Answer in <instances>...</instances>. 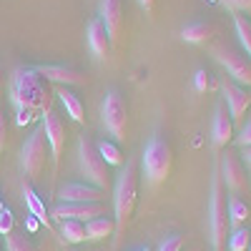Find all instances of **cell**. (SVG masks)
<instances>
[{
    "label": "cell",
    "mask_w": 251,
    "mask_h": 251,
    "mask_svg": "<svg viewBox=\"0 0 251 251\" xmlns=\"http://www.w3.org/2000/svg\"><path fill=\"white\" fill-rule=\"evenodd\" d=\"M211 55L234 83H239V86H244V88H251V60L239 46L216 43L211 48Z\"/></svg>",
    "instance_id": "8992f818"
},
{
    "label": "cell",
    "mask_w": 251,
    "mask_h": 251,
    "mask_svg": "<svg viewBox=\"0 0 251 251\" xmlns=\"http://www.w3.org/2000/svg\"><path fill=\"white\" fill-rule=\"evenodd\" d=\"M86 40H88V48L98 60H106L111 55V38L106 33V25L100 23V18H91L88 20V28H86Z\"/></svg>",
    "instance_id": "e0dca14e"
},
{
    "label": "cell",
    "mask_w": 251,
    "mask_h": 251,
    "mask_svg": "<svg viewBox=\"0 0 251 251\" xmlns=\"http://www.w3.org/2000/svg\"><path fill=\"white\" fill-rule=\"evenodd\" d=\"M23 201H25V206H28L30 216H35L38 224H43L46 228H50V216H48V211H46V203H43V199L38 196V191L33 188V183H30L28 178L23 181Z\"/></svg>",
    "instance_id": "ac0fdd59"
},
{
    "label": "cell",
    "mask_w": 251,
    "mask_h": 251,
    "mask_svg": "<svg viewBox=\"0 0 251 251\" xmlns=\"http://www.w3.org/2000/svg\"><path fill=\"white\" fill-rule=\"evenodd\" d=\"M106 214H108L106 201H91V203H63V201H58L50 208V216L58 219V221L73 219V221H83V224H88L98 216H106Z\"/></svg>",
    "instance_id": "8fae6325"
},
{
    "label": "cell",
    "mask_w": 251,
    "mask_h": 251,
    "mask_svg": "<svg viewBox=\"0 0 251 251\" xmlns=\"http://www.w3.org/2000/svg\"><path fill=\"white\" fill-rule=\"evenodd\" d=\"M234 28H236V38H239V48L251 60V18L246 13H234Z\"/></svg>",
    "instance_id": "cb8c5ba5"
},
{
    "label": "cell",
    "mask_w": 251,
    "mask_h": 251,
    "mask_svg": "<svg viewBox=\"0 0 251 251\" xmlns=\"http://www.w3.org/2000/svg\"><path fill=\"white\" fill-rule=\"evenodd\" d=\"M241 156L246 158V163L251 166V146H246V149H241Z\"/></svg>",
    "instance_id": "e575fe53"
},
{
    "label": "cell",
    "mask_w": 251,
    "mask_h": 251,
    "mask_svg": "<svg viewBox=\"0 0 251 251\" xmlns=\"http://www.w3.org/2000/svg\"><path fill=\"white\" fill-rule=\"evenodd\" d=\"M231 234L228 226V196L219 174V161L211 171V191H208V239L214 251H226V241Z\"/></svg>",
    "instance_id": "3957f363"
},
{
    "label": "cell",
    "mask_w": 251,
    "mask_h": 251,
    "mask_svg": "<svg viewBox=\"0 0 251 251\" xmlns=\"http://www.w3.org/2000/svg\"><path fill=\"white\" fill-rule=\"evenodd\" d=\"M96 149H98L100 158L106 161L108 166H123V163H126V158H123L121 149H118V146H116L113 141H98V143H96Z\"/></svg>",
    "instance_id": "d4e9b609"
},
{
    "label": "cell",
    "mask_w": 251,
    "mask_h": 251,
    "mask_svg": "<svg viewBox=\"0 0 251 251\" xmlns=\"http://www.w3.org/2000/svg\"><path fill=\"white\" fill-rule=\"evenodd\" d=\"M113 234H116V221L108 214L86 224V241H100V239H108Z\"/></svg>",
    "instance_id": "ffe728a7"
},
{
    "label": "cell",
    "mask_w": 251,
    "mask_h": 251,
    "mask_svg": "<svg viewBox=\"0 0 251 251\" xmlns=\"http://www.w3.org/2000/svg\"><path fill=\"white\" fill-rule=\"evenodd\" d=\"M5 251H35V246L18 231H8L5 234Z\"/></svg>",
    "instance_id": "4316f807"
},
{
    "label": "cell",
    "mask_w": 251,
    "mask_h": 251,
    "mask_svg": "<svg viewBox=\"0 0 251 251\" xmlns=\"http://www.w3.org/2000/svg\"><path fill=\"white\" fill-rule=\"evenodd\" d=\"M226 246H228V251H246L249 246H251V231L246 226H239V228H234L231 234H228V241H226Z\"/></svg>",
    "instance_id": "484cf974"
},
{
    "label": "cell",
    "mask_w": 251,
    "mask_h": 251,
    "mask_svg": "<svg viewBox=\"0 0 251 251\" xmlns=\"http://www.w3.org/2000/svg\"><path fill=\"white\" fill-rule=\"evenodd\" d=\"M249 251H251V246H249Z\"/></svg>",
    "instance_id": "ab89813d"
},
{
    "label": "cell",
    "mask_w": 251,
    "mask_h": 251,
    "mask_svg": "<svg viewBox=\"0 0 251 251\" xmlns=\"http://www.w3.org/2000/svg\"><path fill=\"white\" fill-rule=\"evenodd\" d=\"M138 5L146 10V15H153V10H156V0H138Z\"/></svg>",
    "instance_id": "836d02e7"
},
{
    "label": "cell",
    "mask_w": 251,
    "mask_h": 251,
    "mask_svg": "<svg viewBox=\"0 0 251 251\" xmlns=\"http://www.w3.org/2000/svg\"><path fill=\"white\" fill-rule=\"evenodd\" d=\"M0 251H3V246H0Z\"/></svg>",
    "instance_id": "f35d334b"
},
{
    "label": "cell",
    "mask_w": 251,
    "mask_h": 251,
    "mask_svg": "<svg viewBox=\"0 0 251 251\" xmlns=\"http://www.w3.org/2000/svg\"><path fill=\"white\" fill-rule=\"evenodd\" d=\"M0 86H3V71H0Z\"/></svg>",
    "instance_id": "8d00e7d4"
},
{
    "label": "cell",
    "mask_w": 251,
    "mask_h": 251,
    "mask_svg": "<svg viewBox=\"0 0 251 251\" xmlns=\"http://www.w3.org/2000/svg\"><path fill=\"white\" fill-rule=\"evenodd\" d=\"M0 211H5V203H3V199H0Z\"/></svg>",
    "instance_id": "d590c367"
},
{
    "label": "cell",
    "mask_w": 251,
    "mask_h": 251,
    "mask_svg": "<svg viewBox=\"0 0 251 251\" xmlns=\"http://www.w3.org/2000/svg\"><path fill=\"white\" fill-rule=\"evenodd\" d=\"M234 141H236V146H241V149L251 146V118L241 126V131H239V136H234Z\"/></svg>",
    "instance_id": "f546056e"
},
{
    "label": "cell",
    "mask_w": 251,
    "mask_h": 251,
    "mask_svg": "<svg viewBox=\"0 0 251 251\" xmlns=\"http://www.w3.org/2000/svg\"><path fill=\"white\" fill-rule=\"evenodd\" d=\"M10 226H13V214L5 208V211H0V231L5 228V234H8V231H10Z\"/></svg>",
    "instance_id": "1f68e13d"
},
{
    "label": "cell",
    "mask_w": 251,
    "mask_h": 251,
    "mask_svg": "<svg viewBox=\"0 0 251 251\" xmlns=\"http://www.w3.org/2000/svg\"><path fill=\"white\" fill-rule=\"evenodd\" d=\"M98 18L106 25L111 46L118 43L123 33V0H98Z\"/></svg>",
    "instance_id": "9a60e30c"
},
{
    "label": "cell",
    "mask_w": 251,
    "mask_h": 251,
    "mask_svg": "<svg viewBox=\"0 0 251 251\" xmlns=\"http://www.w3.org/2000/svg\"><path fill=\"white\" fill-rule=\"evenodd\" d=\"M48 138H46V128L43 123H38V128L28 136V141L20 149V169H23L28 181H35L40 176V171L46 169V156H48Z\"/></svg>",
    "instance_id": "ba28073f"
},
{
    "label": "cell",
    "mask_w": 251,
    "mask_h": 251,
    "mask_svg": "<svg viewBox=\"0 0 251 251\" xmlns=\"http://www.w3.org/2000/svg\"><path fill=\"white\" fill-rule=\"evenodd\" d=\"M214 33H216V28H214L211 20H194V23H188L181 30V38L186 40V43L201 46V43H208V40L214 38Z\"/></svg>",
    "instance_id": "d6986e66"
},
{
    "label": "cell",
    "mask_w": 251,
    "mask_h": 251,
    "mask_svg": "<svg viewBox=\"0 0 251 251\" xmlns=\"http://www.w3.org/2000/svg\"><path fill=\"white\" fill-rule=\"evenodd\" d=\"M249 216H251L249 203L241 196H234V194L228 196V226H231V231L239 228V226H244L249 221Z\"/></svg>",
    "instance_id": "603a6c76"
},
{
    "label": "cell",
    "mask_w": 251,
    "mask_h": 251,
    "mask_svg": "<svg viewBox=\"0 0 251 251\" xmlns=\"http://www.w3.org/2000/svg\"><path fill=\"white\" fill-rule=\"evenodd\" d=\"M53 91L48 80L40 75L33 66H18L10 75V103L15 108V123L25 126L35 116L43 118V113L50 111Z\"/></svg>",
    "instance_id": "6da1fadb"
},
{
    "label": "cell",
    "mask_w": 251,
    "mask_h": 251,
    "mask_svg": "<svg viewBox=\"0 0 251 251\" xmlns=\"http://www.w3.org/2000/svg\"><path fill=\"white\" fill-rule=\"evenodd\" d=\"M55 96H58V100H60V106L66 108V113L75 121V123H86V111H83V103H80V98L73 93V91H68V88H58L55 91Z\"/></svg>",
    "instance_id": "44dd1931"
},
{
    "label": "cell",
    "mask_w": 251,
    "mask_h": 251,
    "mask_svg": "<svg viewBox=\"0 0 251 251\" xmlns=\"http://www.w3.org/2000/svg\"><path fill=\"white\" fill-rule=\"evenodd\" d=\"M138 161L128 158L121 171L116 176L113 183V221H116V236H123L126 228L131 224V216L136 211V203H138Z\"/></svg>",
    "instance_id": "7a4b0ae2"
},
{
    "label": "cell",
    "mask_w": 251,
    "mask_h": 251,
    "mask_svg": "<svg viewBox=\"0 0 251 251\" xmlns=\"http://www.w3.org/2000/svg\"><path fill=\"white\" fill-rule=\"evenodd\" d=\"M183 249V236L181 234H169L158 241V249L156 251H181Z\"/></svg>",
    "instance_id": "83f0119b"
},
{
    "label": "cell",
    "mask_w": 251,
    "mask_h": 251,
    "mask_svg": "<svg viewBox=\"0 0 251 251\" xmlns=\"http://www.w3.org/2000/svg\"><path fill=\"white\" fill-rule=\"evenodd\" d=\"M194 83H196V91H199V93H203V91L211 88V78H208V73H206L203 68H199V71H196Z\"/></svg>",
    "instance_id": "4dcf8cb0"
},
{
    "label": "cell",
    "mask_w": 251,
    "mask_h": 251,
    "mask_svg": "<svg viewBox=\"0 0 251 251\" xmlns=\"http://www.w3.org/2000/svg\"><path fill=\"white\" fill-rule=\"evenodd\" d=\"M55 199L63 203H91V201H103L106 199V191L86 183V181H73V183L60 186Z\"/></svg>",
    "instance_id": "5bb4252c"
},
{
    "label": "cell",
    "mask_w": 251,
    "mask_h": 251,
    "mask_svg": "<svg viewBox=\"0 0 251 251\" xmlns=\"http://www.w3.org/2000/svg\"><path fill=\"white\" fill-rule=\"evenodd\" d=\"M40 123H43L46 128V138H48V149H50V161H53V169H58L60 163V153H63V146H66V121H63L53 108L48 113H43V118H40Z\"/></svg>",
    "instance_id": "7c38bea8"
},
{
    "label": "cell",
    "mask_w": 251,
    "mask_h": 251,
    "mask_svg": "<svg viewBox=\"0 0 251 251\" xmlns=\"http://www.w3.org/2000/svg\"><path fill=\"white\" fill-rule=\"evenodd\" d=\"M141 251H151V249H149V246H146V249H141Z\"/></svg>",
    "instance_id": "74e56055"
},
{
    "label": "cell",
    "mask_w": 251,
    "mask_h": 251,
    "mask_svg": "<svg viewBox=\"0 0 251 251\" xmlns=\"http://www.w3.org/2000/svg\"><path fill=\"white\" fill-rule=\"evenodd\" d=\"M100 121L106 133L113 138V143L126 141V128H128V106L126 98L121 96V91L111 88L100 103Z\"/></svg>",
    "instance_id": "52a82bcc"
},
{
    "label": "cell",
    "mask_w": 251,
    "mask_h": 251,
    "mask_svg": "<svg viewBox=\"0 0 251 251\" xmlns=\"http://www.w3.org/2000/svg\"><path fill=\"white\" fill-rule=\"evenodd\" d=\"M48 83H58V86H83L86 83V73L71 68V66H55V63H46V66H33Z\"/></svg>",
    "instance_id": "2e32d148"
},
{
    "label": "cell",
    "mask_w": 251,
    "mask_h": 251,
    "mask_svg": "<svg viewBox=\"0 0 251 251\" xmlns=\"http://www.w3.org/2000/svg\"><path fill=\"white\" fill-rule=\"evenodd\" d=\"M219 3L231 13H251V0H219Z\"/></svg>",
    "instance_id": "f1b7e54d"
},
{
    "label": "cell",
    "mask_w": 251,
    "mask_h": 251,
    "mask_svg": "<svg viewBox=\"0 0 251 251\" xmlns=\"http://www.w3.org/2000/svg\"><path fill=\"white\" fill-rule=\"evenodd\" d=\"M5 133H8V123H5L3 111H0V156H3V149H5Z\"/></svg>",
    "instance_id": "d6a6232c"
},
{
    "label": "cell",
    "mask_w": 251,
    "mask_h": 251,
    "mask_svg": "<svg viewBox=\"0 0 251 251\" xmlns=\"http://www.w3.org/2000/svg\"><path fill=\"white\" fill-rule=\"evenodd\" d=\"M219 174H221L224 188H228L234 196H244L249 191V176H246V169H244L239 153L224 149L219 153Z\"/></svg>",
    "instance_id": "9c48e42d"
},
{
    "label": "cell",
    "mask_w": 251,
    "mask_h": 251,
    "mask_svg": "<svg viewBox=\"0 0 251 251\" xmlns=\"http://www.w3.org/2000/svg\"><path fill=\"white\" fill-rule=\"evenodd\" d=\"M234 141V121L228 116L226 103L219 100L216 108H214V121H211V143H214V151H224L228 143Z\"/></svg>",
    "instance_id": "4fadbf2b"
},
{
    "label": "cell",
    "mask_w": 251,
    "mask_h": 251,
    "mask_svg": "<svg viewBox=\"0 0 251 251\" xmlns=\"http://www.w3.org/2000/svg\"><path fill=\"white\" fill-rule=\"evenodd\" d=\"M219 88H221V100L226 103V108H228V116H231V121H241L244 113L251 108V88H244L239 86V83H234L228 75L221 78L219 83Z\"/></svg>",
    "instance_id": "30bf717a"
},
{
    "label": "cell",
    "mask_w": 251,
    "mask_h": 251,
    "mask_svg": "<svg viewBox=\"0 0 251 251\" xmlns=\"http://www.w3.org/2000/svg\"><path fill=\"white\" fill-rule=\"evenodd\" d=\"M78 171H80L83 178H86V183H91L96 188H103V191H106L108 183H111L108 163L100 158V153L96 149V141L86 133L78 138Z\"/></svg>",
    "instance_id": "5b68a950"
},
{
    "label": "cell",
    "mask_w": 251,
    "mask_h": 251,
    "mask_svg": "<svg viewBox=\"0 0 251 251\" xmlns=\"http://www.w3.org/2000/svg\"><path fill=\"white\" fill-rule=\"evenodd\" d=\"M58 236H60L63 244H83V241H86V224H83V221H73V219L60 221Z\"/></svg>",
    "instance_id": "7402d4cb"
},
{
    "label": "cell",
    "mask_w": 251,
    "mask_h": 251,
    "mask_svg": "<svg viewBox=\"0 0 251 251\" xmlns=\"http://www.w3.org/2000/svg\"><path fill=\"white\" fill-rule=\"evenodd\" d=\"M174 169V149L161 133H153L143 146L141 153V171L146 178L149 188H158L161 183H166V178L171 176Z\"/></svg>",
    "instance_id": "277c9868"
}]
</instances>
